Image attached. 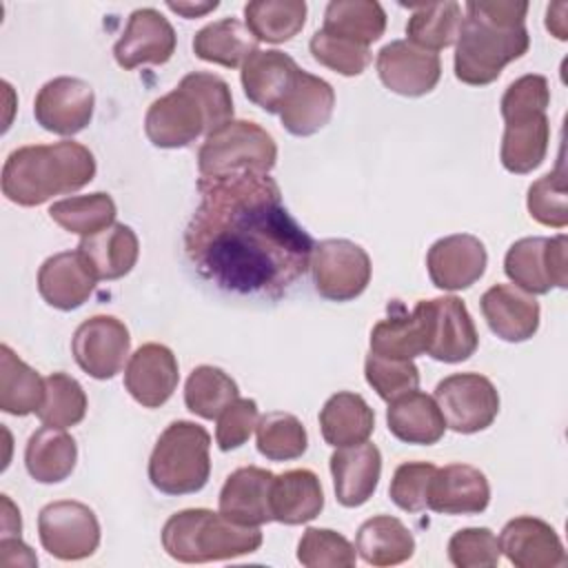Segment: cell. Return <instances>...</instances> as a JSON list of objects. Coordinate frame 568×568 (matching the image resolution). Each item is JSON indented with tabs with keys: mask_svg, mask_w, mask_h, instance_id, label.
<instances>
[{
	"mask_svg": "<svg viewBox=\"0 0 568 568\" xmlns=\"http://www.w3.org/2000/svg\"><path fill=\"white\" fill-rule=\"evenodd\" d=\"M197 191L184 253L202 280L226 293L277 300L311 268L315 242L271 175L200 178Z\"/></svg>",
	"mask_w": 568,
	"mask_h": 568,
	"instance_id": "1",
	"label": "cell"
},
{
	"mask_svg": "<svg viewBox=\"0 0 568 568\" xmlns=\"http://www.w3.org/2000/svg\"><path fill=\"white\" fill-rule=\"evenodd\" d=\"M464 11L466 16L455 42V78L470 87H484L495 82L506 64L528 51V2L473 0L466 2Z\"/></svg>",
	"mask_w": 568,
	"mask_h": 568,
	"instance_id": "2",
	"label": "cell"
},
{
	"mask_svg": "<svg viewBox=\"0 0 568 568\" xmlns=\"http://www.w3.org/2000/svg\"><path fill=\"white\" fill-rule=\"evenodd\" d=\"M233 120L229 84L206 71H193L166 95L151 102L144 133L153 146L182 149L202 133L211 135Z\"/></svg>",
	"mask_w": 568,
	"mask_h": 568,
	"instance_id": "3",
	"label": "cell"
},
{
	"mask_svg": "<svg viewBox=\"0 0 568 568\" xmlns=\"http://www.w3.org/2000/svg\"><path fill=\"white\" fill-rule=\"evenodd\" d=\"M95 178L93 153L73 140L29 144L9 153L2 166V193L20 206H38L53 195L80 191Z\"/></svg>",
	"mask_w": 568,
	"mask_h": 568,
	"instance_id": "4",
	"label": "cell"
},
{
	"mask_svg": "<svg viewBox=\"0 0 568 568\" xmlns=\"http://www.w3.org/2000/svg\"><path fill=\"white\" fill-rule=\"evenodd\" d=\"M162 546L182 564L224 561L255 552L262 546V530L240 526L209 508H186L166 519Z\"/></svg>",
	"mask_w": 568,
	"mask_h": 568,
	"instance_id": "5",
	"label": "cell"
},
{
	"mask_svg": "<svg viewBox=\"0 0 568 568\" xmlns=\"http://www.w3.org/2000/svg\"><path fill=\"white\" fill-rule=\"evenodd\" d=\"M211 435L204 426L178 419L158 437L149 457V479L164 495H191L211 475Z\"/></svg>",
	"mask_w": 568,
	"mask_h": 568,
	"instance_id": "6",
	"label": "cell"
},
{
	"mask_svg": "<svg viewBox=\"0 0 568 568\" xmlns=\"http://www.w3.org/2000/svg\"><path fill=\"white\" fill-rule=\"evenodd\" d=\"M277 162L273 135L251 120H231L206 135L197 151L200 178H226L240 173L268 175Z\"/></svg>",
	"mask_w": 568,
	"mask_h": 568,
	"instance_id": "7",
	"label": "cell"
},
{
	"mask_svg": "<svg viewBox=\"0 0 568 568\" xmlns=\"http://www.w3.org/2000/svg\"><path fill=\"white\" fill-rule=\"evenodd\" d=\"M504 273L530 295L568 286V237H521L506 251Z\"/></svg>",
	"mask_w": 568,
	"mask_h": 568,
	"instance_id": "8",
	"label": "cell"
},
{
	"mask_svg": "<svg viewBox=\"0 0 568 568\" xmlns=\"http://www.w3.org/2000/svg\"><path fill=\"white\" fill-rule=\"evenodd\" d=\"M368 253L342 237L322 240L311 253V273L315 291L331 302H351L359 297L371 282Z\"/></svg>",
	"mask_w": 568,
	"mask_h": 568,
	"instance_id": "9",
	"label": "cell"
},
{
	"mask_svg": "<svg viewBox=\"0 0 568 568\" xmlns=\"http://www.w3.org/2000/svg\"><path fill=\"white\" fill-rule=\"evenodd\" d=\"M435 402L450 430L473 435L486 430L499 413L495 384L479 373H455L435 386Z\"/></svg>",
	"mask_w": 568,
	"mask_h": 568,
	"instance_id": "10",
	"label": "cell"
},
{
	"mask_svg": "<svg viewBox=\"0 0 568 568\" xmlns=\"http://www.w3.org/2000/svg\"><path fill=\"white\" fill-rule=\"evenodd\" d=\"M415 308L424 322L426 355L437 362L457 364L477 351L479 335L466 304L459 297L444 295L422 300Z\"/></svg>",
	"mask_w": 568,
	"mask_h": 568,
	"instance_id": "11",
	"label": "cell"
},
{
	"mask_svg": "<svg viewBox=\"0 0 568 568\" xmlns=\"http://www.w3.org/2000/svg\"><path fill=\"white\" fill-rule=\"evenodd\" d=\"M38 535L49 555L62 561H78L98 550L100 521L87 504L60 499L40 510Z\"/></svg>",
	"mask_w": 568,
	"mask_h": 568,
	"instance_id": "12",
	"label": "cell"
},
{
	"mask_svg": "<svg viewBox=\"0 0 568 568\" xmlns=\"http://www.w3.org/2000/svg\"><path fill=\"white\" fill-rule=\"evenodd\" d=\"M129 351V328L113 315H93L84 320L71 337V353L75 364L93 379L115 377L122 371Z\"/></svg>",
	"mask_w": 568,
	"mask_h": 568,
	"instance_id": "13",
	"label": "cell"
},
{
	"mask_svg": "<svg viewBox=\"0 0 568 568\" xmlns=\"http://www.w3.org/2000/svg\"><path fill=\"white\" fill-rule=\"evenodd\" d=\"M95 93L89 82L60 75L42 84L33 100L36 122L55 135H75L91 124Z\"/></svg>",
	"mask_w": 568,
	"mask_h": 568,
	"instance_id": "14",
	"label": "cell"
},
{
	"mask_svg": "<svg viewBox=\"0 0 568 568\" xmlns=\"http://www.w3.org/2000/svg\"><path fill=\"white\" fill-rule=\"evenodd\" d=\"M382 84L404 98L430 93L442 78V60L437 53L424 51L408 40L384 44L375 60Z\"/></svg>",
	"mask_w": 568,
	"mask_h": 568,
	"instance_id": "15",
	"label": "cell"
},
{
	"mask_svg": "<svg viewBox=\"0 0 568 568\" xmlns=\"http://www.w3.org/2000/svg\"><path fill=\"white\" fill-rule=\"evenodd\" d=\"M178 36L171 22L153 7L135 9L113 47L115 62L131 71L142 64H164L175 53Z\"/></svg>",
	"mask_w": 568,
	"mask_h": 568,
	"instance_id": "16",
	"label": "cell"
},
{
	"mask_svg": "<svg viewBox=\"0 0 568 568\" xmlns=\"http://www.w3.org/2000/svg\"><path fill=\"white\" fill-rule=\"evenodd\" d=\"M488 253L479 237L455 233L437 240L426 255L430 282L442 291H464L486 271Z\"/></svg>",
	"mask_w": 568,
	"mask_h": 568,
	"instance_id": "17",
	"label": "cell"
},
{
	"mask_svg": "<svg viewBox=\"0 0 568 568\" xmlns=\"http://www.w3.org/2000/svg\"><path fill=\"white\" fill-rule=\"evenodd\" d=\"M180 371L173 351L164 344H142L126 364L124 386L144 408H160L178 388Z\"/></svg>",
	"mask_w": 568,
	"mask_h": 568,
	"instance_id": "18",
	"label": "cell"
},
{
	"mask_svg": "<svg viewBox=\"0 0 568 568\" xmlns=\"http://www.w3.org/2000/svg\"><path fill=\"white\" fill-rule=\"evenodd\" d=\"M497 541L499 550L517 568H557L566 561V550L555 528L530 515L510 519Z\"/></svg>",
	"mask_w": 568,
	"mask_h": 568,
	"instance_id": "19",
	"label": "cell"
},
{
	"mask_svg": "<svg viewBox=\"0 0 568 568\" xmlns=\"http://www.w3.org/2000/svg\"><path fill=\"white\" fill-rule=\"evenodd\" d=\"M302 69L297 62L277 49H257L242 64L244 95L266 113H280V106L297 80Z\"/></svg>",
	"mask_w": 568,
	"mask_h": 568,
	"instance_id": "20",
	"label": "cell"
},
{
	"mask_svg": "<svg viewBox=\"0 0 568 568\" xmlns=\"http://www.w3.org/2000/svg\"><path fill=\"white\" fill-rule=\"evenodd\" d=\"M479 304L488 328L504 342H526L539 328V302L515 284L490 286Z\"/></svg>",
	"mask_w": 568,
	"mask_h": 568,
	"instance_id": "21",
	"label": "cell"
},
{
	"mask_svg": "<svg viewBox=\"0 0 568 568\" xmlns=\"http://www.w3.org/2000/svg\"><path fill=\"white\" fill-rule=\"evenodd\" d=\"M331 475L337 501L346 508H357L377 490L382 453L371 442L335 448L331 455Z\"/></svg>",
	"mask_w": 568,
	"mask_h": 568,
	"instance_id": "22",
	"label": "cell"
},
{
	"mask_svg": "<svg viewBox=\"0 0 568 568\" xmlns=\"http://www.w3.org/2000/svg\"><path fill=\"white\" fill-rule=\"evenodd\" d=\"M275 475L260 466L233 470L220 490V513L240 526H262L273 521L271 486Z\"/></svg>",
	"mask_w": 568,
	"mask_h": 568,
	"instance_id": "23",
	"label": "cell"
},
{
	"mask_svg": "<svg viewBox=\"0 0 568 568\" xmlns=\"http://www.w3.org/2000/svg\"><path fill=\"white\" fill-rule=\"evenodd\" d=\"M95 284L98 277L91 273L78 248L47 257L38 271L40 297L58 311L80 308L95 291Z\"/></svg>",
	"mask_w": 568,
	"mask_h": 568,
	"instance_id": "24",
	"label": "cell"
},
{
	"mask_svg": "<svg viewBox=\"0 0 568 568\" xmlns=\"http://www.w3.org/2000/svg\"><path fill=\"white\" fill-rule=\"evenodd\" d=\"M490 486L486 475L468 464H448L435 470L428 508L442 515H479L488 508Z\"/></svg>",
	"mask_w": 568,
	"mask_h": 568,
	"instance_id": "25",
	"label": "cell"
},
{
	"mask_svg": "<svg viewBox=\"0 0 568 568\" xmlns=\"http://www.w3.org/2000/svg\"><path fill=\"white\" fill-rule=\"evenodd\" d=\"M333 109H335L333 87L326 80L302 69L297 73L295 84L286 93L277 115L282 120V126L291 135L308 138L328 124Z\"/></svg>",
	"mask_w": 568,
	"mask_h": 568,
	"instance_id": "26",
	"label": "cell"
},
{
	"mask_svg": "<svg viewBox=\"0 0 568 568\" xmlns=\"http://www.w3.org/2000/svg\"><path fill=\"white\" fill-rule=\"evenodd\" d=\"M504 138L499 158L506 171L524 175L537 169L548 153L550 122L546 111H530L504 118Z\"/></svg>",
	"mask_w": 568,
	"mask_h": 568,
	"instance_id": "27",
	"label": "cell"
},
{
	"mask_svg": "<svg viewBox=\"0 0 568 568\" xmlns=\"http://www.w3.org/2000/svg\"><path fill=\"white\" fill-rule=\"evenodd\" d=\"M78 253L84 257L98 282H111L131 273L140 255V242L131 226L113 222L104 231L82 237L78 244Z\"/></svg>",
	"mask_w": 568,
	"mask_h": 568,
	"instance_id": "28",
	"label": "cell"
},
{
	"mask_svg": "<svg viewBox=\"0 0 568 568\" xmlns=\"http://www.w3.org/2000/svg\"><path fill=\"white\" fill-rule=\"evenodd\" d=\"M386 424L393 437L417 446L437 444L446 430V422L435 397L422 390H410L388 402Z\"/></svg>",
	"mask_w": 568,
	"mask_h": 568,
	"instance_id": "29",
	"label": "cell"
},
{
	"mask_svg": "<svg viewBox=\"0 0 568 568\" xmlns=\"http://www.w3.org/2000/svg\"><path fill=\"white\" fill-rule=\"evenodd\" d=\"M324 508L320 477L308 468H293L275 475L271 486L273 521L300 526L315 519Z\"/></svg>",
	"mask_w": 568,
	"mask_h": 568,
	"instance_id": "30",
	"label": "cell"
},
{
	"mask_svg": "<svg viewBox=\"0 0 568 568\" xmlns=\"http://www.w3.org/2000/svg\"><path fill=\"white\" fill-rule=\"evenodd\" d=\"M375 428V410L357 393L339 390L320 410V430L328 446L342 448L362 444Z\"/></svg>",
	"mask_w": 568,
	"mask_h": 568,
	"instance_id": "31",
	"label": "cell"
},
{
	"mask_svg": "<svg viewBox=\"0 0 568 568\" xmlns=\"http://www.w3.org/2000/svg\"><path fill=\"white\" fill-rule=\"evenodd\" d=\"M78 462V444L62 428H38L24 448L27 473L40 484L64 481Z\"/></svg>",
	"mask_w": 568,
	"mask_h": 568,
	"instance_id": "32",
	"label": "cell"
},
{
	"mask_svg": "<svg viewBox=\"0 0 568 568\" xmlns=\"http://www.w3.org/2000/svg\"><path fill=\"white\" fill-rule=\"evenodd\" d=\"M257 51V40L237 18L209 22L193 36V53L226 69L242 67Z\"/></svg>",
	"mask_w": 568,
	"mask_h": 568,
	"instance_id": "33",
	"label": "cell"
},
{
	"mask_svg": "<svg viewBox=\"0 0 568 568\" xmlns=\"http://www.w3.org/2000/svg\"><path fill=\"white\" fill-rule=\"evenodd\" d=\"M355 550L371 566H397L413 557L415 537L397 517L375 515L359 526Z\"/></svg>",
	"mask_w": 568,
	"mask_h": 568,
	"instance_id": "34",
	"label": "cell"
},
{
	"mask_svg": "<svg viewBox=\"0 0 568 568\" xmlns=\"http://www.w3.org/2000/svg\"><path fill=\"white\" fill-rule=\"evenodd\" d=\"M371 353L393 359H413L426 353L424 322L417 308L410 313L395 302L388 317L379 320L371 331Z\"/></svg>",
	"mask_w": 568,
	"mask_h": 568,
	"instance_id": "35",
	"label": "cell"
},
{
	"mask_svg": "<svg viewBox=\"0 0 568 568\" xmlns=\"http://www.w3.org/2000/svg\"><path fill=\"white\" fill-rule=\"evenodd\" d=\"M306 11L304 0H253L244 4V24L257 42L282 44L304 29Z\"/></svg>",
	"mask_w": 568,
	"mask_h": 568,
	"instance_id": "36",
	"label": "cell"
},
{
	"mask_svg": "<svg viewBox=\"0 0 568 568\" xmlns=\"http://www.w3.org/2000/svg\"><path fill=\"white\" fill-rule=\"evenodd\" d=\"M322 29L368 47L384 36L386 11L375 0H333L326 4Z\"/></svg>",
	"mask_w": 568,
	"mask_h": 568,
	"instance_id": "37",
	"label": "cell"
},
{
	"mask_svg": "<svg viewBox=\"0 0 568 568\" xmlns=\"http://www.w3.org/2000/svg\"><path fill=\"white\" fill-rule=\"evenodd\" d=\"M44 379L24 364L7 344L0 346V410L24 417L40 408Z\"/></svg>",
	"mask_w": 568,
	"mask_h": 568,
	"instance_id": "38",
	"label": "cell"
},
{
	"mask_svg": "<svg viewBox=\"0 0 568 568\" xmlns=\"http://www.w3.org/2000/svg\"><path fill=\"white\" fill-rule=\"evenodd\" d=\"M462 22H464L462 7L453 0L415 4L410 7L406 36H408V42H413L415 47L435 53L457 42Z\"/></svg>",
	"mask_w": 568,
	"mask_h": 568,
	"instance_id": "39",
	"label": "cell"
},
{
	"mask_svg": "<svg viewBox=\"0 0 568 568\" xmlns=\"http://www.w3.org/2000/svg\"><path fill=\"white\" fill-rule=\"evenodd\" d=\"M240 397L235 379L217 366H195L184 386L186 408L202 419H217L220 413Z\"/></svg>",
	"mask_w": 568,
	"mask_h": 568,
	"instance_id": "40",
	"label": "cell"
},
{
	"mask_svg": "<svg viewBox=\"0 0 568 568\" xmlns=\"http://www.w3.org/2000/svg\"><path fill=\"white\" fill-rule=\"evenodd\" d=\"M118 209L109 193H89L75 195L60 202H53L49 209V217L69 233L89 237L115 222Z\"/></svg>",
	"mask_w": 568,
	"mask_h": 568,
	"instance_id": "41",
	"label": "cell"
},
{
	"mask_svg": "<svg viewBox=\"0 0 568 568\" xmlns=\"http://www.w3.org/2000/svg\"><path fill=\"white\" fill-rule=\"evenodd\" d=\"M257 450L271 462L297 459L308 448V435L304 424L284 410H271L255 426Z\"/></svg>",
	"mask_w": 568,
	"mask_h": 568,
	"instance_id": "42",
	"label": "cell"
},
{
	"mask_svg": "<svg viewBox=\"0 0 568 568\" xmlns=\"http://www.w3.org/2000/svg\"><path fill=\"white\" fill-rule=\"evenodd\" d=\"M44 426L69 428L84 419L87 395L80 382L67 373H51L44 377V399L36 410Z\"/></svg>",
	"mask_w": 568,
	"mask_h": 568,
	"instance_id": "43",
	"label": "cell"
},
{
	"mask_svg": "<svg viewBox=\"0 0 568 568\" xmlns=\"http://www.w3.org/2000/svg\"><path fill=\"white\" fill-rule=\"evenodd\" d=\"M297 561L306 568H351L355 546L331 528H306L297 544Z\"/></svg>",
	"mask_w": 568,
	"mask_h": 568,
	"instance_id": "44",
	"label": "cell"
},
{
	"mask_svg": "<svg viewBox=\"0 0 568 568\" xmlns=\"http://www.w3.org/2000/svg\"><path fill=\"white\" fill-rule=\"evenodd\" d=\"M311 55L322 67L333 69L339 75H359L371 64V49L364 44H357L353 40L326 33L324 29H317L308 42Z\"/></svg>",
	"mask_w": 568,
	"mask_h": 568,
	"instance_id": "45",
	"label": "cell"
},
{
	"mask_svg": "<svg viewBox=\"0 0 568 568\" xmlns=\"http://www.w3.org/2000/svg\"><path fill=\"white\" fill-rule=\"evenodd\" d=\"M364 375L384 402H393L399 395L417 390L419 386V368L413 364V359H393L368 353Z\"/></svg>",
	"mask_w": 568,
	"mask_h": 568,
	"instance_id": "46",
	"label": "cell"
},
{
	"mask_svg": "<svg viewBox=\"0 0 568 568\" xmlns=\"http://www.w3.org/2000/svg\"><path fill=\"white\" fill-rule=\"evenodd\" d=\"M566 175L564 169L557 166L555 171L535 180L528 189V213L544 226L564 229L568 224V204H566Z\"/></svg>",
	"mask_w": 568,
	"mask_h": 568,
	"instance_id": "47",
	"label": "cell"
},
{
	"mask_svg": "<svg viewBox=\"0 0 568 568\" xmlns=\"http://www.w3.org/2000/svg\"><path fill=\"white\" fill-rule=\"evenodd\" d=\"M437 466L430 462H404L395 468L388 495L393 504L406 513H419L428 508L430 481Z\"/></svg>",
	"mask_w": 568,
	"mask_h": 568,
	"instance_id": "48",
	"label": "cell"
},
{
	"mask_svg": "<svg viewBox=\"0 0 568 568\" xmlns=\"http://www.w3.org/2000/svg\"><path fill=\"white\" fill-rule=\"evenodd\" d=\"M499 555V541L490 528H462L448 539V559L457 568H493Z\"/></svg>",
	"mask_w": 568,
	"mask_h": 568,
	"instance_id": "49",
	"label": "cell"
},
{
	"mask_svg": "<svg viewBox=\"0 0 568 568\" xmlns=\"http://www.w3.org/2000/svg\"><path fill=\"white\" fill-rule=\"evenodd\" d=\"M260 419V410L255 399L248 397H237L235 402H231L217 417V428H215V442L220 446V450H235L242 444H246V439L251 437V433L255 430Z\"/></svg>",
	"mask_w": 568,
	"mask_h": 568,
	"instance_id": "50",
	"label": "cell"
},
{
	"mask_svg": "<svg viewBox=\"0 0 568 568\" xmlns=\"http://www.w3.org/2000/svg\"><path fill=\"white\" fill-rule=\"evenodd\" d=\"M548 104H550L548 80L539 73H528L508 84L499 106H501V118H508L517 113L546 111Z\"/></svg>",
	"mask_w": 568,
	"mask_h": 568,
	"instance_id": "51",
	"label": "cell"
},
{
	"mask_svg": "<svg viewBox=\"0 0 568 568\" xmlns=\"http://www.w3.org/2000/svg\"><path fill=\"white\" fill-rule=\"evenodd\" d=\"M566 11H568V4H566V2H555V4H550L548 11H546V27H548V31H550L557 40H566V38H568Z\"/></svg>",
	"mask_w": 568,
	"mask_h": 568,
	"instance_id": "52",
	"label": "cell"
},
{
	"mask_svg": "<svg viewBox=\"0 0 568 568\" xmlns=\"http://www.w3.org/2000/svg\"><path fill=\"white\" fill-rule=\"evenodd\" d=\"M20 530H22L20 510L11 504V499L7 495H2V532H4V537H9V535L20 537Z\"/></svg>",
	"mask_w": 568,
	"mask_h": 568,
	"instance_id": "53",
	"label": "cell"
},
{
	"mask_svg": "<svg viewBox=\"0 0 568 568\" xmlns=\"http://www.w3.org/2000/svg\"><path fill=\"white\" fill-rule=\"evenodd\" d=\"M166 7L184 18H200V16L217 9L220 2L217 0H213V2H166Z\"/></svg>",
	"mask_w": 568,
	"mask_h": 568,
	"instance_id": "54",
	"label": "cell"
}]
</instances>
